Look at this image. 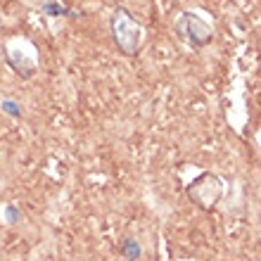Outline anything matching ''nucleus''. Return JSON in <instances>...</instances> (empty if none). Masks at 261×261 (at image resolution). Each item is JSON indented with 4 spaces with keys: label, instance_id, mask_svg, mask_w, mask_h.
I'll return each mask as SVG.
<instances>
[{
    "label": "nucleus",
    "instance_id": "1",
    "mask_svg": "<svg viewBox=\"0 0 261 261\" xmlns=\"http://www.w3.org/2000/svg\"><path fill=\"white\" fill-rule=\"evenodd\" d=\"M112 36L126 55H133L140 43V24L126 10H117L112 17Z\"/></svg>",
    "mask_w": 261,
    "mask_h": 261
},
{
    "label": "nucleus",
    "instance_id": "2",
    "mask_svg": "<svg viewBox=\"0 0 261 261\" xmlns=\"http://www.w3.org/2000/svg\"><path fill=\"white\" fill-rule=\"evenodd\" d=\"M173 29H176L178 38H186L193 48H204V45L212 43V27L195 12H186L176 21Z\"/></svg>",
    "mask_w": 261,
    "mask_h": 261
},
{
    "label": "nucleus",
    "instance_id": "3",
    "mask_svg": "<svg viewBox=\"0 0 261 261\" xmlns=\"http://www.w3.org/2000/svg\"><path fill=\"white\" fill-rule=\"evenodd\" d=\"M121 254H124L128 261H138L143 256V249H140V245H138L133 238H126L124 245H121Z\"/></svg>",
    "mask_w": 261,
    "mask_h": 261
},
{
    "label": "nucleus",
    "instance_id": "4",
    "mask_svg": "<svg viewBox=\"0 0 261 261\" xmlns=\"http://www.w3.org/2000/svg\"><path fill=\"white\" fill-rule=\"evenodd\" d=\"M3 112H7V114H10V117H14V119L21 117L19 105L14 102V100H3Z\"/></svg>",
    "mask_w": 261,
    "mask_h": 261
},
{
    "label": "nucleus",
    "instance_id": "5",
    "mask_svg": "<svg viewBox=\"0 0 261 261\" xmlns=\"http://www.w3.org/2000/svg\"><path fill=\"white\" fill-rule=\"evenodd\" d=\"M5 219H7V223H19V221H21L19 209H17L14 204H7L5 206Z\"/></svg>",
    "mask_w": 261,
    "mask_h": 261
},
{
    "label": "nucleus",
    "instance_id": "6",
    "mask_svg": "<svg viewBox=\"0 0 261 261\" xmlns=\"http://www.w3.org/2000/svg\"><path fill=\"white\" fill-rule=\"evenodd\" d=\"M43 12L53 14V17H60V14H69V10L62 5H55V3H45V5H43Z\"/></svg>",
    "mask_w": 261,
    "mask_h": 261
}]
</instances>
